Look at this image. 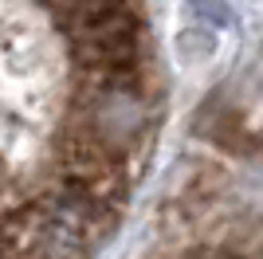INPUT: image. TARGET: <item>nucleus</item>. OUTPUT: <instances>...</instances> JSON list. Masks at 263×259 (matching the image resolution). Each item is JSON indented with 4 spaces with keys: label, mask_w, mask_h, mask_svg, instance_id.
<instances>
[{
    "label": "nucleus",
    "mask_w": 263,
    "mask_h": 259,
    "mask_svg": "<svg viewBox=\"0 0 263 259\" xmlns=\"http://www.w3.org/2000/svg\"><path fill=\"white\" fill-rule=\"evenodd\" d=\"M55 165H59V181L75 184L79 193L95 196L102 205L122 208L130 193V157L110 150L75 118H67L63 134L55 138Z\"/></svg>",
    "instance_id": "1"
}]
</instances>
